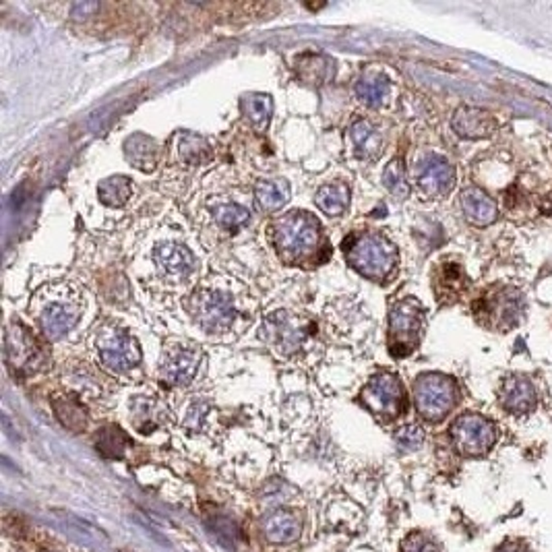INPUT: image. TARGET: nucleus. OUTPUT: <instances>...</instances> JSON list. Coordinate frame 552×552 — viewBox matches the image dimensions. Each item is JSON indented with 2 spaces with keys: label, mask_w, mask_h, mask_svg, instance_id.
Returning <instances> with one entry per match:
<instances>
[{
  "label": "nucleus",
  "mask_w": 552,
  "mask_h": 552,
  "mask_svg": "<svg viewBox=\"0 0 552 552\" xmlns=\"http://www.w3.org/2000/svg\"><path fill=\"white\" fill-rule=\"evenodd\" d=\"M85 313V296L70 281L44 284L29 300V314L48 342H61L79 325Z\"/></svg>",
  "instance_id": "nucleus-1"
},
{
  "label": "nucleus",
  "mask_w": 552,
  "mask_h": 552,
  "mask_svg": "<svg viewBox=\"0 0 552 552\" xmlns=\"http://www.w3.org/2000/svg\"><path fill=\"white\" fill-rule=\"evenodd\" d=\"M269 239L280 261L286 265H304L317 261L319 250L327 248L321 222L303 209L275 217L269 226Z\"/></svg>",
  "instance_id": "nucleus-2"
},
{
  "label": "nucleus",
  "mask_w": 552,
  "mask_h": 552,
  "mask_svg": "<svg viewBox=\"0 0 552 552\" xmlns=\"http://www.w3.org/2000/svg\"><path fill=\"white\" fill-rule=\"evenodd\" d=\"M344 255L348 265L361 273L362 278L378 281H387L400 265V253L397 247L387 236L375 230H361L350 234L344 240Z\"/></svg>",
  "instance_id": "nucleus-3"
},
{
  "label": "nucleus",
  "mask_w": 552,
  "mask_h": 552,
  "mask_svg": "<svg viewBox=\"0 0 552 552\" xmlns=\"http://www.w3.org/2000/svg\"><path fill=\"white\" fill-rule=\"evenodd\" d=\"M191 314L195 325L209 336H222L232 329L239 319V304L232 290L223 284L199 286L191 296Z\"/></svg>",
  "instance_id": "nucleus-4"
},
{
  "label": "nucleus",
  "mask_w": 552,
  "mask_h": 552,
  "mask_svg": "<svg viewBox=\"0 0 552 552\" xmlns=\"http://www.w3.org/2000/svg\"><path fill=\"white\" fill-rule=\"evenodd\" d=\"M474 319L484 329L494 333H509L522 323L525 300L522 290L513 286H491L472 303Z\"/></svg>",
  "instance_id": "nucleus-5"
},
{
  "label": "nucleus",
  "mask_w": 552,
  "mask_h": 552,
  "mask_svg": "<svg viewBox=\"0 0 552 552\" xmlns=\"http://www.w3.org/2000/svg\"><path fill=\"white\" fill-rule=\"evenodd\" d=\"M92 350L110 375H126L141 364V348L131 333L114 323H101L92 333Z\"/></svg>",
  "instance_id": "nucleus-6"
},
{
  "label": "nucleus",
  "mask_w": 552,
  "mask_h": 552,
  "mask_svg": "<svg viewBox=\"0 0 552 552\" xmlns=\"http://www.w3.org/2000/svg\"><path fill=\"white\" fill-rule=\"evenodd\" d=\"M426 317L425 306L414 296H406L395 300L389 308V331H387V345L394 358H406L416 352L422 333H425Z\"/></svg>",
  "instance_id": "nucleus-7"
},
{
  "label": "nucleus",
  "mask_w": 552,
  "mask_h": 552,
  "mask_svg": "<svg viewBox=\"0 0 552 552\" xmlns=\"http://www.w3.org/2000/svg\"><path fill=\"white\" fill-rule=\"evenodd\" d=\"M153 272L168 288H186L199 273V256L184 242L176 239L159 240L151 248Z\"/></svg>",
  "instance_id": "nucleus-8"
},
{
  "label": "nucleus",
  "mask_w": 552,
  "mask_h": 552,
  "mask_svg": "<svg viewBox=\"0 0 552 552\" xmlns=\"http://www.w3.org/2000/svg\"><path fill=\"white\" fill-rule=\"evenodd\" d=\"M414 403L426 422H441L458 406L459 387L455 378L441 372H425L414 381Z\"/></svg>",
  "instance_id": "nucleus-9"
},
{
  "label": "nucleus",
  "mask_w": 552,
  "mask_h": 552,
  "mask_svg": "<svg viewBox=\"0 0 552 552\" xmlns=\"http://www.w3.org/2000/svg\"><path fill=\"white\" fill-rule=\"evenodd\" d=\"M311 333L308 321L288 311H275L267 314L261 325V339L273 354L280 358H292L298 354Z\"/></svg>",
  "instance_id": "nucleus-10"
},
{
  "label": "nucleus",
  "mask_w": 552,
  "mask_h": 552,
  "mask_svg": "<svg viewBox=\"0 0 552 552\" xmlns=\"http://www.w3.org/2000/svg\"><path fill=\"white\" fill-rule=\"evenodd\" d=\"M362 406L381 422H391L406 412V391L400 377L394 372H378L364 385L361 394Z\"/></svg>",
  "instance_id": "nucleus-11"
},
{
  "label": "nucleus",
  "mask_w": 552,
  "mask_h": 552,
  "mask_svg": "<svg viewBox=\"0 0 552 552\" xmlns=\"http://www.w3.org/2000/svg\"><path fill=\"white\" fill-rule=\"evenodd\" d=\"M4 361L15 377H29L46 367V354L28 327L12 323L4 333Z\"/></svg>",
  "instance_id": "nucleus-12"
},
{
  "label": "nucleus",
  "mask_w": 552,
  "mask_h": 552,
  "mask_svg": "<svg viewBox=\"0 0 552 552\" xmlns=\"http://www.w3.org/2000/svg\"><path fill=\"white\" fill-rule=\"evenodd\" d=\"M453 447L466 458H480L497 445L499 430L492 420L480 414H461L449 428Z\"/></svg>",
  "instance_id": "nucleus-13"
},
{
  "label": "nucleus",
  "mask_w": 552,
  "mask_h": 552,
  "mask_svg": "<svg viewBox=\"0 0 552 552\" xmlns=\"http://www.w3.org/2000/svg\"><path fill=\"white\" fill-rule=\"evenodd\" d=\"M203 354L191 342H170L164 345L162 361H159V378L170 387H186L195 381L201 369Z\"/></svg>",
  "instance_id": "nucleus-14"
},
{
  "label": "nucleus",
  "mask_w": 552,
  "mask_h": 552,
  "mask_svg": "<svg viewBox=\"0 0 552 552\" xmlns=\"http://www.w3.org/2000/svg\"><path fill=\"white\" fill-rule=\"evenodd\" d=\"M414 184L426 201H439L453 191L455 168L442 156L428 153L414 166Z\"/></svg>",
  "instance_id": "nucleus-15"
},
{
  "label": "nucleus",
  "mask_w": 552,
  "mask_h": 552,
  "mask_svg": "<svg viewBox=\"0 0 552 552\" xmlns=\"http://www.w3.org/2000/svg\"><path fill=\"white\" fill-rule=\"evenodd\" d=\"M499 403L507 414L511 416H528L538 406V395L534 385L528 377L511 375L500 383Z\"/></svg>",
  "instance_id": "nucleus-16"
},
{
  "label": "nucleus",
  "mask_w": 552,
  "mask_h": 552,
  "mask_svg": "<svg viewBox=\"0 0 552 552\" xmlns=\"http://www.w3.org/2000/svg\"><path fill=\"white\" fill-rule=\"evenodd\" d=\"M467 286H470V278L459 263L442 261L433 272V292L442 304L458 303L466 294Z\"/></svg>",
  "instance_id": "nucleus-17"
},
{
  "label": "nucleus",
  "mask_w": 552,
  "mask_h": 552,
  "mask_svg": "<svg viewBox=\"0 0 552 552\" xmlns=\"http://www.w3.org/2000/svg\"><path fill=\"white\" fill-rule=\"evenodd\" d=\"M453 131L464 139H489L497 133V118L489 110L474 106H461L451 120Z\"/></svg>",
  "instance_id": "nucleus-18"
},
{
  "label": "nucleus",
  "mask_w": 552,
  "mask_h": 552,
  "mask_svg": "<svg viewBox=\"0 0 552 552\" xmlns=\"http://www.w3.org/2000/svg\"><path fill=\"white\" fill-rule=\"evenodd\" d=\"M348 139L354 156L364 159V162H375L383 153V134L378 131V126L370 123L369 118H356L348 128Z\"/></svg>",
  "instance_id": "nucleus-19"
},
{
  "label": "nucleus",
  "mask_w": 552,
  "mask_h": 552,
  "mask_svg": "<svg viewBox=\"0 0 552 552\" xmlns=\"http://www.w3.org/2000/svg\"><path fill=\"white\" fill-rule=\"evenodd\" d=\"M459 203H461V211H464L466 220L474 223V226L484 228L499 220L497 201H494L489 192L478 189V186H470V189H466L464 192H461Z\"/></svg>",
  "instance_id": "nucleus-20"
},
{
  "label": "nucleus",
  "mask_w": 552,
  "mask_h": 552,
  "mask_svg": "<svg viewBox=\"0 0 552 552\" xmlns=\"http://www.w3.org/2000/svg\"><path fill=\"white\" fill-rule=\"evenodd\" d=\"M126 162L141 172H153L159 162V147L156 139L143 133H134L125 141Z\"/></svg>",
  "instance_id": "nucleus-21"
},
{
  "label": "nucleus",
  "mask_w": 552,
  "mask_h": 552,
  "mask_svg": "<svg viewBox=\"0 0 552 552\" xmlns=\"http://www.w3.org/2000/svg\"><path fill=\"white\" fill-rule=\"evenodd\" d=\"M263 532H265V538L273 544H292L300 538V532H303V519L298 517V513L294 511H275L273 515H269L265 519V525H263Z\"/></svg>",
  "instance_id": "nucleus-22"
},
{
  "label": "nucleus",
  "mask_w": 552,
  "mask_h": 552,
  "mask_svg": "<svg viewBox=\"0 0 552 552\" xmlns=\"http://www.w3.org/2000/svg\"><path fill=\"white\" fill-rule=\"evenodd\" d=\"M240 110H242V117L247 118V123L253 126V131L265 133L269 123H272V114H273L272 95L259 93V92L247 93L240 101Z\"/></svg>",
  "instance_id": "nucleus-23"
},
{
  "label": "nucleus",
  "mask_w": 552,
  "mask_h": 552,
  "mask_svg": "<svg viewBox=\"0 0 552 552\" xmlns=\"http://www.w3.org/2000/svg\"><path fill=\"white\" fill-rule=\"evenodd\" d=\"M317 207L329 217H342L350 207V186L345 183H327L314 192Z\"/></svg>",
  "instance_id": "nucleus-24"
},
{
  "label": "nucleus",
  "mask_w": 552,
  "mask_h": 552,
  "mask_svg": "<svg viewBox=\"0 0 552 552\" xmlns=\"http://www.w3.org/2000/svg\"><path fill=\"white\" fill-rule=\"evenodd\" d=\"M290 201V184L286 181H259L255 186V203L263 214H278Z\"/></svg>",
  "instance_id": "nucleus-25"
},
{
  "label": "nucleus",
  "mask_w": 552,
  "mask_h": 552,
  "mask_svg": "<svg viewBox=\"0 0 552 552\" xmlns=\"http://www.w3.org/2000/svg\"><path fill=\"white\" fill-rule=\"evenodd\" d=\"M354 89H356V98L361 100L364 106L381 108L385 104V100L389 98L391 83L387 77L381 73H367L358 79Z\"/></svg>",
  "instance_id": "nucleus-26"
},
{
  "label": "nucleus",
  "mask_w": 552,
  "mask_h": 552,
  "mask_svg": "<svg viewBox=\"0 0 552 552\" xmlns=\"http://www.w3.org/2000/svg\"><path fill=\"white\" fill-rule=\"evenodd\" d=\"M209 211L217 226L228 232H236L250 222V211L239 201H215L211 203Z\"/></svg>",
  "instance_id": "nucleus-27"
},
{
  "label": "nucleus",
  "mask_w": 552,
  "mask_h": 552,
  "mask_svg": "<svg viewBox=\"0 0 552 552\" xmlns=\"http://www.w3.org/2000/svg\"><path fill=\"white\" fill-rule=\"evenodd\" d=\"M296 73L308 85H323L333 77V62L323 54H303L296 59Z\"/></svg>",
  "instance_id": "nucleus-28"
},
{
  "label": "nucleus",
  "mask_w": 552,
  "mask_h": 552,
  "mask_svg": "<svg viewBox=\"0 0 552 552\" xmlns=\"http://www.w3.org/2000/svg\"><path fill=\"white\" fill-rule=\"evenodd\" d=\"M98 197L108 207H125L133 197L131 178L123 175L104 178L98 186Z\"/></svg>",
  "instance_id": "nucleus-29"
},
{
  "label": "nucleus",
  "mask_w": 552,
  "mask_h": 552,
  "mask_svg": "<svg viewBox=\"0 0 552 552\" xmlns=\"http://www.w3.org/2000/svg\"><path fill=\"white\" fill-rule=\"evenodd\" d=\"M176 153L186 166H199L211 158V145L207 143V139L199 137L195 133H181L178 134Z\"/></svg>",
  "instance_id": "nucleus-30"
},
{
  "label": "nucleus",
  "mask_w": 552,
  "mask_h": 552,
  "mask_svg": "<svg viewBox=\"0 0 552 552\" xmlns=\"http://www.w3.org/2000/svg\"><path fill=\"white\" fill-rule=\"evenodd\" d=\"M54 412L64 426L73 433H81L87 426V412L75 397L64 395L61 400H54Z\"/></svg>",
  "instance_id": "nucleus-31"
},
{
  "label": "nucleus",
  "mask_w": 552,
  "mask_h": 552,
  "mask_svg": "<svg viewBox=\"0 0 552 552\" xmlns=\"http://www.w3.org/2000/svg\"><path fill=\"white\" fill-rule=\"evenodd\" d=\"M383 186L391 192V195L402 199V201L410 197V192H412V186H410V183H408L406 168H403L402 159H391V162L385 166Z\"/></svg>",
  "instance_id": "nucleus-32"
},
{
  "label": "nucleus",
  "mask_w": 552,
  "mask_h": 552,
  "mask_svg": "<svg viewBox=\"0 0 552 552\" xmlns=\"http://www.w3.org/2000/svg\"><path fill=\"white\" fill-rule=\"evenodd\" d=\"M95 445H98V451L104 458H123L131 442H128V436L118 426H106L98 433Z\"/></svg>",
  "instance_id": "nucleus-33"
},
{
  "label": "nucleus",
  "mask_w": 552,
  "mask_h": 552,
  "mask_svg": "<svg viewBox=\"0 0 552 552\" xmlns=\"http://www.w3.org/2000/svg\"><path fill=\"white\" fill-rule=\"evenodd\" d=\"M134 414V426H137L141 433H151L153 428H158L159 425V410L158 403L153 400H139L133 408Z\"/></svg>",
  "instance_id": "nucleus-34"
},
{
  "label": "nucleus",
  "mask_w": 552,
  "mask_h": 552,
  "mask_svg": "<svg viewBox=\"0 0 552 552\" xmlns=\"http://www.w3.org/2000/svg\"><path fill=\"white\" fill-rule=\"evenodd\" d=\"M505 207L513 217H517V214H525V211L532 207L530 195L522 189V186L513 184L511 189H507L505 192Z\"/></svg>",
  "instance_id": "nucleus-35"
},
{
  "label": "nucleus",
  "mask_w": 552,
  "mask_h": 552,
  "mask_svg": "<svg viewBox=\"0 0 552 552\" xmlns=\"http://www.w3.org/2000/svg\"><path fill=\"white\" fill-rule=\"evenodd\" d=\"M395 442L402 449H406V451H414V449H418L425 442V430L418 425H406L397 428Z\"/></svg>",
  "instance_id": "nucleus-36"
},
{
  "label": "nucleus",
  "mask_w": 552,
  "mask_h": 552,
  "mask_svg": "<svg viewBox=\"0 0 552 552\" xmlns=\"http://www.w3.org/2000/svg\"><path fill=\"white\" fill-rule=\"evenodd\" d=\"M402 552H439L434 540H430L425 534H410L402 544Z\"/></svg>",
  "instance_id": "nucleus-37"
},
{
  "label": "nucleus",
  "mask_w": 552,
  "mask_h": 552,
  "mask_svg": "<svg viewBox=\"0 0 552 552\" xmlns=\"http://www.w3.org/2000/svg\"><path fill=\"white\" fill-rule=\"evenodd\" d=\"M497 552H530V548L519 540H507Z\"/></svg>",
  "instance_id": "nucleus-38"
},
{
  "label": "nucleus",
  "mask_w": 552,
  "mask_h": 552,
  "mask_svg": "<svg viewBox=\"0 0 552 552\" xmlns=\"http://www.w3.org/2000/svg\"><path fill=\"white\" fill-rule=\"evenodd\" d=\"M540 211H542L544 215L552 217V192H548L547 197L540 199Z\"/></svg>",
  "instance_id": "nucleus-39"
}]
</instances>
